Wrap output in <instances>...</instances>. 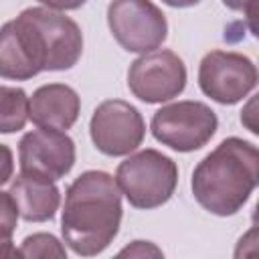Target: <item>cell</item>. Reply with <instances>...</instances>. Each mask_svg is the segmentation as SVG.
Segmentation results:
<instances>
[{
  "mask_svg": "<svg viewBox=\"0 0 259 259\" xmlns=\"http://www.w3.org/2000/svg\"><path fill=\"white\" fill-rule=\"evenodd\" d=\"M186 65L168 49H156L140 55L127 71V87L144 103H166L178 97L186 87Z\"/></svg>",
  "mask_w": 259,
  "mask_h": 259,
  "instance_id": "obj_9",
  "label": "cell"
},
{
  "mask_svg": "<svg viewBox=\"0 0 259 259\" xmlns=\"http://www.w3.org/2000/svg\"><path fill=\"white\" fill-rule=\"evenodd\" d=\"M26 10L45 36L49 51V71L73 69L83 55L81 26L61 10H51L47 6H30Z\"/></svg>",
  "mask_w": 259,
  "mask_h": 259,
  "instance_id": "obj_11",
  "label": "cell"
},
{
  "mask_svg": "<svg viewBox=\"0 0 259 259\" xmlns=\"http://www.w3.org/2000/svg\"><path fill=\"white\" fill-rule=\"evenodd\" d=\"M42 6L51 8V10H77L81 8L87 0H36Z\"/></svg>",
  "mask_w": 259,
  "mask_h": 259,
  "instance_id": "obj_20",
  "label": "cell"
},
{
  "mask_svg": "<svg viewBox=\"0 0 259 259\" xmlns=\"http://www.w3.org/2000/svg\"><path fill=\"white\" fill-rule=\"evenodd\" d=\"M18 253H20V257H30V259H34V257L67 259L65 245L55 235H51V233H32V235L24 237V241L20 243Z\"/></svg>",
  "mask_w": 259,
  "mask_h": 259,
  "instance_id": "obj_16",
  "label": "cell"
},
{
  "mask_svg": "<svg viewBox=\"0 0 259 259\" xmlns=\"http://www.w3.org/2000/svg\"><path fill=\"white\" fill-rule=\"evenodd\" d=\"M49 71V51L34 18L24 8L0 26V77L28 81Z\"/></svg>",
  "mask_w": 259,
  "mask_h": 259,
  "instance_id": "obj_5",
  "label": "cell"
},
{
  "mask_svg": "<svg viewBox=\"0 0 259 259\" xmlns=\"http://www.w3.org/2000/svg\"><path fill=\"white\" fill-rule=\"evenodd\" d=\"M219 117L202 101H174L162 105L150 121L152 136L174 152H194L206 146L217 134Z\"/></svg>",
  "mask_w": 259,
  "mask_h": 259,
  "instance_id": "obj_4",
  "label": "cell"
},
{
  "mask_svg": "<svg viewBox=\"0 0 259 259\" xmlns=\"http://www.w3.org/2000/svg\"><path fill=\"white\" fill-rule=\"evenodd\" d=\"M198 87L212 101L235 105L257 87V67L243 53L210 51L198 65Z\"/></svg>",
  "mask_w": 259,
  "mask_h": 259,
  "instance_id": "obj_7",
  "label": "cell"
},
{
  "mask_svg": "<svg viewBox=\"0 0 259 259\" xmlns=\"http://www.w3.org/2000/svg\"><path fill=\"white\" fill-rule=\"evenodd\" d=\"M259 182V152L253 142L231 136L192 170L194 200L217 217L237 214Z\"/></svg>",
  "mask_w": 259,
  "mask_h": 259,
  "instance_id": "obj_2",
  "label": "cell"
},
{
  "mask_svg": "<svg viewBox=\"0 0 259 259\" xmlns=\"http://www.w3.org/2000/svg\"><path fill=\"white\" fill-rule=\"evenodd\" d=\"M115 182L134 208L152 210L166 204L176 192L178 166L170 156L146 148L127 154V158L119 162Z\"/></svg>",
  "mask_w": 259,
  "mask_h": 259,
  "instance_id": "obj_3",
  "label": "cell"
},
{
  "mask_svg": "<svg viewBox=\"0 0 259 259\" xmlns=\"http://www.w3.org/2000/svg\"><path fill=\"white\" fill-rule=\"evenodd\" d=\"M253 105H255V99H251V101H249V105H247V109H245V111H241V121L249 127V132L259 134L257 123H253V119H251V117H255V113H253Z\"/></svg>",
  "mask_w": 259,
  "mask_h": 259,
  "instance_id": "obj_21",
  "label": "cell"
},
{
  "mask_svg": "<svg viewBox=\"0 0 259 259\" xmlns=\"http://www.w3.org/2000/svg\"><path fill=\"white\" fill-rule=\"evenodd\" d=\"M162 2L172 8H190V6H196L200 0H162Z\"/></svg>",
  "mask_w": 259,
  "mask_h": 259,
  "instance_id": "obj_22",
  "label": "cell"
},
{
  "mask_svg": "<svg viewBox=\"0 0 259 259\" xmlns=\"http://www.w3.org/2000/svg\"><path fill=\"white\" fill-rule=\"evenodd\" d=\"M107 26L115 42L127 53H150L168 38L166 14L152 0H111Z\"/></svg>",
  "mask_w": 259,
  "mask_h": 259,
  "instance_id": "obj_6",
  "label": "cell"
},
{
  "mask_svg": "<svg viewBox=\"0 0 259 259\" xmlns=\"http://www.w3.org/2000/svg\"><path fill=\"white\" fill-rule=\"evenodd\" d=\"M93 146L111 158L136 152L146 138V121L138 107L123 99L101 101L89 121Z\"/></svg>",
  "mask_w": 259,
  "mask_h": 259,
  "instance_id": "obj_8",
  "label": "cell"
},
{
  "mask_svg": "<svg viewBox=\"0 0 259 259\" xmlns=\"http://www.w3.org/2000/svg\"><path fill=\"white\" fill-rule=\"evenodd\" d=\"M28 121V95L22 87L0 85V134H16Z\"/></svg>",
  "mask_w": 259,
  "mask_h": 259,
  "instance_id": "obj_14",
  "label": "cell"
},
{
  "mask_svg": "<svg viewBox=\"0 0 259 259\" xmlns=\"http://www.w3.org/2000/svg\"><path fill=\"white\" fill-rule=\"evenodd\" d=\"M14 174V154L6 144H0V186L10 182Z\"/></svg>",
  "mask_w": 259,
  "mask_h": 259,
  "instance_id": "obj_18",
  "label": "cell"
},
{
  "mask_svg": "<svg viewBox=\"0 0 259 259\" xmlns=\"http://www.w3.org/2000/svg\"><path fill=\"white\" fill-rule=\"evenodd\" d=\"M10 196L16 202L18 217L26 223H45L55 219L61 206V190L53 180L30 174H18L10 184Z\"/></svg>",
  "mask_w": 259,
  "mask_h": 259,
  "instance_id": "obj_13",
  "label": "cell"
},
{
  "mask_svg": "<svg viewBox=\"0 0 259 259\" xmlns=\"http://www.w3.org/2000/svg\"><path fill=\"white\" fill-rule=\"evenodd\" d=\"M223 4L227 8H231V10H235V12H243L249 18V22H253L257 0H223Z\"/></svg>",
  "mask_w": 259,
  "mask_h": 259,
  "instance_id": "obj_19",
  "label": "cell"
},
{
  "mask_svg": "<svg viewBox=\"0 0 259 259\" xmlns=\"http://www.w3.org/2000/svg\"><path fill=\"white\" fill-rule=\"evenodd\" d=\"M81 113V97L67 83L40 85L28 97V119L38 127L67 132Z\"/></svg>",
  "mask_w": 259,
  "mask_h": 259,
  "instance_id": "obj_12",
  "label": "cell"
},
{
  "mask_svg": "<svg viewBox=\"0 0 259 259\" xmlns=\"http://www.w3.org/2000/svg\"><path fill=\"white\" fill-rule=\"evenodd\" d=\"M18 223V208L10 192L0 190V257H20L12 243V235Z\"/></svg>",
  "mask_w": 259,
  "mask_h": 259,
  "instance_id": "obj_15",
  "label": "cell"
},
{
  "mask_svg": "<svg viewBox=\"0 0 259 259\" xmlns=\"http://www.w3.org/2000/svg\"><path fill=\"white\" fill-rule=\"evenodd\" d=\"M117 255L119 257H123V255H130V257H150V255L162 257V251L154 243H150V241H134L132 245H127L125 249H121Z\"/></svg>",
  "mask_w": 259,
  "mask_h": 259,
  "instance_id": "obj_17",
  "label": "cell"
},
{
  "mask_svg": "<svg viewBox=\"0 0 259 259\" xmlns=\"http://www.w3.org/2000/svg\"><path fill=\"white\" fill-rule=\"evenodd\" d=\"M77 150L67 132L38 127L26 132L18 142L20 172L45 180H61L75 166Z\"/></svg>",
  "mask_w": 259,
  "mask_h": 259,
  "instance_id": "obj_10",
  "label": "cell"
},
{
  "mask_svg": "<svg viewBox=\"0 0 259 259\" xmlns=\"http://www.w3.org/2000/svg\"><path fill=\"white\" fill-rule=\"evenodd\" d=\"M121 217V190L115 178L103 170H85L65 190L63 241L75 255L95 257L117 237Z\"/></svg>",
  "mask_w": 259,
  "mask_h": 259,
  "instance_id": "obj_1",
  "label": "cell"
}]
</instances>
